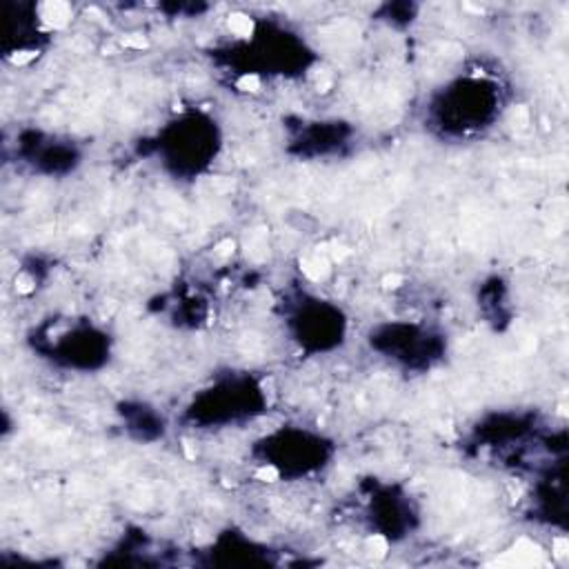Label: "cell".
Masks as SVG:
<instances>
[{
	"label": "cell",
	"mask_w": 569,
	"mask_h": 569,
	"mask_svg": "<svg viewBox=\"0 0 569 569\" xmlns=\"http://www.w3.org/2000/svg\"><path fill=\"white\" fill-rule=\"evenodd\" d=\"M429 116L447 136L480 133L500 116V87L487 78H458L433 96Z\"/></svg>",
	"instance_id": "1"
},
{
	"label": "cell",
	"mask_w": 569,
	"mask_h": 569,
	"mask_svg": "<svg viewBox=\"0 0 569 569\" xmlns=\"http://www.w3.org/2000/svg\"><path fill=\"white\" fill-rule=\"evenodd\" d=\"M220 138L216 122L204 113H189L173 120L158 138L164 164L178 176H198L218 156Z\"/></svg>",
	"instance_id": "2"
},
{
	"label": "cell",
	"mask_w": 569,
	"mask_h": 569,
	"mask_svg": "<svg viewBox=\"0 0 569 569\" xmlns=\"http://www.w3.org/2000/svg\"><path fill=\"white\" fill-rule=\"evenodd\" d=\"M260 465L280 478H302L322 469L331 445L307 429H280L258 442Z\"/></svg>",
	"instance_id": "3"
},
{
	"label": "cell",
	"mask_w": 569,
	"mask_h": 569,
	"mask_svg": "<svg viewBox=\"0 0 569 569\" xmlns=\"http://www.w3.org/2000/svg\"><path fill=\"white\" fill-rule=\"evenodd\" d=\"M264 402V391L251 378H227L198 393L187 418L198 425H236L258 416Z\"/></svg>",
	"instance_id": "4"
},
{
	"label": "cell",
	"mask_w": 569,
	"mask_h": 569,
	"mask_svg": "<svg viewBox=\"0 0 569 569\" xmlns=\"http://www.w3.org/2000/svg\"><path fill=\"white\" fill-rule=\"evenodd\" d=\"M38 349L64 367L96 369L109 358V340L91 325H76L62 329L53 340H38Z\"/></svg>",
	"instance_id": "5"
},
{
	"label": "cell",
	"mask_w": 569,
	"mask_h": 569,
	"mask_svg": "<svg viewBox=\"0 0 569 569\" xmlns=\"http://www.w3.org/2000/svg\"><path fill=\"white\" fill-rule=\"evenodd\" d=\"M291 325L300 347L313 351H327L345 338L342 311L322 300H307L300 305L291 316Z\"/></svg>",
	"instance_id": "6"
},
{
	"label": "cell",
	"mask_w": 569,
	"mask_h": 569,
	"mask_svg": "<svg viewBox=\"0 0 569 569\" xmlns=\"http://www.w3.org/2000/svg\"><path fill=\"white\" fill-rule=\"evenodd\" d=\"M440 345L442 342L431 331L416 325H387L376 331V338L371 336V347L411 367H429L436 362Z\"/></svg>",
	"instance_id": "7"
},
{
	"label": "cell",
	"mask_w": 569,
	"mask_h": 569,
	"mask_svg": "<svg viewBox=\"0 0 569 569\" xmlns=\"http://www.w3.org/2000/svg\"><path fill=\"white\" fill-rule=\"evenodd\" d=\"M18 153L22 162L44 176H62L78 164V153L71 144L56 142L53 138H44L38 131L20 136V142L16 144V156Z\"/></svg>",
	"instance_id": "8"
}]
</instances>
